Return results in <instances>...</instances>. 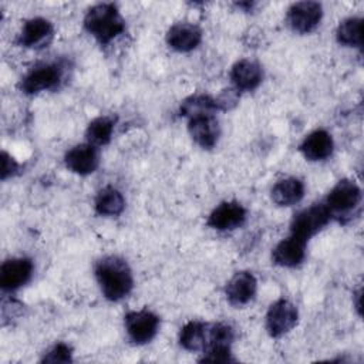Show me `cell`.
<instances>
[{
	"mask_svg": "<svg viewBox=\"0 0 364 364\" xmlns=\"http://www.w3.org/2000/svg\"><path fill=\"white\" fill-rule=\"evenodd\" d=\"M43 363H51V364H58V363H71L73 361V348L67 343H55L53 347H50L46 353L44 357L41 358Z\"/></svg>",
	"mask_w": 364,
	"mask_h": 364,
	"instance_id": "cell-27",
	"label": "cell"
},
{
	"mask_svg": "<svg viewBox=\"0 0 364 364\" xmlns=\"http://www.w3.org/2000/svg\"><path fill=\"white\" fill-rule=\"evenodd\" d=\"M114 127L115 121L108 115H100L94 118L85 129L87 142L94 146H104L109 144L114 134Z\"/></svg>",
	"mask_w": 364,
	"mask_h": 364,
	"instance_id": "cell-23",
	"label": "cell"
},
{
	"mask_svg": "<svg viewBox=\"0 0 364 364\" xmlns=\"http://www.w3.org/2000/svg\"><path fill=\"white\" fill-rule=\"evenodd\" d=\"M124 326L129 341L142 346L156 336L159 330V317L148 309L132 310L125 314Z\"/></svg>",
	"mask_w": 364,
	"mask_h": 364,
	"instance_id": "cell-6",
	"label": "cell"
},
{
	"mask_svg": "<svg viewBox=\"0 0 364 364\" xmlns=\"http://www.w3.org/2000/svg\"><path fill=\"white\" fill-rule=\"evenodd\" d=\"M179 346L186 351H203L208 343V323L192 320L179 331Z\"/></svg>",
	"mask_w": 364,
	"mask_h": 364,
	"instance_id": "cell-21",
	"label": "cell"
},
{
	"mask_svg": "<svg viewBox=\"0 0 364 364\" xmlns=\"http://www.w3.org/2000/svg\"><path fill=\"white\" fill-rule=\"evenodd\" d=\"M246 218L247 210L242 203L237 200H225L209 213L206 223L215 230L228 232L243 226Z\"/></svg>",
	"mask_w": 364,
	"mask_h": 364,
	"instance_id": "cell-9",
	"label": "cell"
},
{
	"mask_svg": "<svg viewBox=\"0 0 364 364\" xmlns=\"http://www.w3.org/2000/svg\"><path fill=\"white\" fill-rule=\"evenodd\" d=\"M94 209L100 216H119L125 209V198L117 188L104 186L95 195Z\"/></svg>",
	"mask_w": 364,
	"mask_h": 364,
	"instance_id": "cell-20",
	"label": "cell"
},
{
	"mask_svg": "<svg viewBox=\"0 0 364 364\" xmlns=\"http://www.w3.org/2000/svg\"><path fill=\"white\" fill-rule=\"evenodd\" d=\"M64 164L68 171L73 173L85 176L91 175L97 171L100 165V154L98 148L91 145L90 142L74 145L64 155Z\"/></svg>",
	"mask_w": 364,
	"mask_h": 364,
	"instance_id": "cell-13",
	"label": "cell"
},
{
	"mask_svg": "<svg viewBox=\"0 0 364 364\" xmlns=\"http://www.w3.org/2000/svg\"><path fill=\"white\" fill-rule=\"evenodd\" d=\"M82 24L101 46H108L125 31V18L114 3H98L88 9Z\"/></svg>",
	"mask_w": 364,
	"mask_h": 364,
	"instance_id": "cell-2",
	"label": "cell"
},
{
	"mask_svg": "<svg viewBox=\"0 0 364 364\" xmlns=\"http://www.w3.org/2000/svg\"><path fill=\"white\" fill-rule=\"evenodd\" d=\"M233 340H235V328L230 324L228 323L208 324L206 347L208 346H232Z\"/></svg>",
	"mask_w": 364,
	"mask_h": 364,
	"instance_id": "cell-25",
	"label": "cell"
},
{
	"mask_svg": "<svg viewBox=\"0 0 364 364\" xmlns=\"http://www.w3.org/2000/svg\"><path fill=\"white\" fill-rule=\"evenodd\" d=\"M65 67L58 63H43L33 67L20 81V90L27 95L57 88L64 78Z\"/></svg>",
	"mask_w": 364,
	"mask_h": 364,
	"instance_id": "cell-4",
	"label": "cell"
},
{
	"mask_svg": "<svg viewBox=\"0 0 364 364\" xmlns=\"http://www.w3.org/2000/svg\"><path fill=\"white\" fill-rule=\"evenodd\" d=\"M34 264L28 257H11L0 267V286L4 291H14L27 284L33 276Z\"/></svg>",
	"mask_w": 364,
	"mask_h": 364,
	"instance_id": "cell-12",
	"label": "cell"
},
{
	"mask_svg": "<svg viewBox=\"0 0 364 364\" xmlns=\"http://www.w3.org/2000/svg\"><path fill=\"white\" fill-rule=\"evenodd\" d=\"M361 26H363L361 17L351 16V17L341 20L336 28L337 43L344 47L361 48V46H363Z\"/></svg>",
	"mask_w": 364,
	"mask_h": 364,
	"instance_id": "cell-22",
	"label": "cell"
},
{
	"mask_svg": "<svg viewBox=\"0 0 364 364\" xmlns=\"http://www.w3.org/2000/svg\"><path fill=\"white\" fill-rule=\"evenodd\" d=\"M257 291V280L253 273L247 270L236 272L225 287V294L232 306L240 307L252 301Z\"/></svg>",
	"mask_w": 364,
	"mask_h": 364,
	"instance_id": "cell-14",
	"label": "cell"
},
{
	"mask_svg": "<svg viewBox=\"0 0 364 364\" xmlns=\"http://www.w3.org/2000/svg\"><path fill=\"white\" fill-rule=\"evenodd\" d=\"M323 18V6L318 1H296L286 13V23L299 34L311 33Z\"/></svg>",
	"mask_w": 364,
	"mask_h": 364,
	"instance_id": "cell-8",
	"label": "cell"
},
{
	"mask_svg": "<svg viewBox=\"0 0 364 364\" xmlns=\"http://www.w3.org/2000/svg\"><path fill=\"white\" fill-rule=\"evenodd\" d=\"M202 43V30L189 21H179L166 31V44L178 53H189Z\"/></svg>",
	"mask_w": 364,
	"mask_h": 364,
	"instance_id": "cell-15",
	"label": "cell"
},
{
	"mask_svg": "<svg viewBox=\"0 0 364 364\" xmlns=\"http://www.w3.org/2000/svg\"><path fill=\"white\" fill-rule=\"evenodd\" d=\"M299 149L306 159L311 162H318L331 156L334 149V141L328 131L318 128L304 136Z\"/></svg>",
	"mask_w": 364,
	"mask_h": 364,
	"instance_id": "cell-16",
	"label": "cell"
},
{
	"mask_svg": "<svg viewBox=\"0 0 364 364\" xmlns=\"http://www.w3.org/2000/svg\"><path fill=\"white\" fill-rule=\"evenodd\" d=\"M304 183L301 179L289 176L277 181L270 191V198L277 206H293L304 198Z\"/></svg>",
	"mask_w": 364,
	"mask_h": 364,
	"instance_id": "cell-19",
	"label": "cell"
},
{
	"mask_svg": "<svg viewBox=\"0 0 364 364\" xmlns=\"http://www.w3.org/2000/svg\"><path fill=\"white\" fill-rule=\"evenodd\" d=\"M331 222V215L324 203H313L299 210L290 222V235L309 242Z\"/></svg>",
	"mask_w": 364,
	"mask_h": 364,
	"instance_id": "cell-5",
	"label": "cell"
},
{
	"mask_svg": "<svg viewBox=\"0 0 364 364\" xmlns=\"http://www.w3.org/2000/svg\"><path fill=\"white\" fill-rule=\"evenodd\" d=\"M218 109L216 100L208 94H195L182 101L179 112L182 117L191 118L200 114H215Z\"/></svg>",
	"mask_w": 364,
	"mask_h": 364,
	"instance_id": "cell-24",
	"label": "cell"
},
{
	"mask_svg": "<svg viewBox=\"0 0 364 364\" xmlns=\"http://www.w3.org/2000/svg\"><path fill=\"white\" fill-rule=\"evenodd\" d=\"M94 274L104 297L109 301L125 299L134 289V276L128 263L118 256H104L94 266Z\"/></svg>",
	"mask_w": 364,
	"mask_h": 364,
	"instance_id": "cell-1",
	"label": "cell"
},
{
	"mask_svg": "<svg viewBox=\"0 0 364 364\" xmlns=\"http://www.w3.org/2000/svg\"><path fill=\"white\" fill-rule=\"evenodd\" d=\"M361 188L354 181L341 179L330 189L323 203L327 206L331 219L341 222L344 218L354 215L361 203Z\"/></svg>",
	"mask_w": 364,
	"mask_h": 364,
	"instance_id": "cell-3",
	"label": "cell"
},
{
	"mask_svg": "<svg viewBox=\"0 0 364 364\" xmlns=\"http://www.w3.org/2000/svg\"><path fill=\"white\" fill-rule=\"evenodd\" d=\"M200 363H232L235 357L232 354V346H208L202 351V357L199 358Z\"/></svg>",
	"mask_w": 364,
	"mask_h": 364,
	"instance_id": "cell-26",
	"label": "cell"
},
{
	"mask_svg": "<svg viewBox=\"0 0 364 364\" xmlns=\"http://www.w3.org/2000/svg\"><path fill=\"white\" fill-rule=\"evenodd\" d=\"M299 321L297 307L287 299L273 301L266 313V331L270 337L279 338L291 331Z\"/></svg>",
	"mask_w": 364,
	"mask_h": 364,
	"instance_id": "cell-7",
	"label": "cell"
},
{
	"mask_svg": "<svg viewBox=\"0 0 364 364\" xmlns=\"http://www.w3.org/2000/svg\"><path fill=\"white\" fill-rule=\"evenodd\" d=\"M239 97H240L239 91L236 88H233V87L223 90L219 95L215 97L218 109L219 111H229V109H232L233 107L237 105Z\"/></svg>",
	"mask_w": 364,
	"mask_h": 364,
	"instance_id": "cell-28",
	"label": "cell"
},
{
	"mask_svg": "<svg viewBox=\"0 0 364 364\" xmlns=\"http://www.w3.org/2000/svg\"><path fill=\"white\" fill-rule=\"evenodd\" d=\"M188 132L203 149H212L220 138V125L215 114H200L188 118Z\"/></svg>",
	"mask_w": 364,
	"mask_h": 364,
	"instance_id": "cell-11",
	"label": "cell"
},
{
	"mask_svg": "<svg viewBox=\"0 0 364 364\" xmlns=\"http://www.w3.org/2000/svg\"><path fill=\"white\" fill-rule=\"evenodd\" d=\"M306 240L290 235L273 247L272 260L280 267H297L306 257Z\"/></svg>",
	"mask_w": 364,
	"mask_h": 364,
	"instance_id": "cell-17",
	"label": "cell"
},
{
	"mask_svg": "<svg viewBox=\"0 0 364 364\" xmlns=\"http://www.w3.org/2000/svg\"><path fill=\"white\" fill-rule=\"evenodd\" d=\"M54 38V26L44 17H33L24 21L17 43L21 47L41 50L47 47Z\"/></svg>",
	"mask_w": 364,
	"mask_h": 364,
	"instance_id": "cell-10",
	"label": "cell"
},
{
	"mask_svg": "<svg viewBox=\"0 0 364 364\" xmlns=\"http://www.w3.org/2000/svg\"><path fill=\"white\" fill-rule=\"evenodd\" d=\"M263 80L262 65L253 60L242 58L236 61L230 68V81L233 88L240 91L256 90Z\"/></svg>",
	"mask_w": 364,
	"mask_h": 364,
	"instance_id": "cell-18",
	"label": "cell"
},
{
	"mask_svg": "<svg viewBox=\"0 0 364 364\" xmlns=\"http://www.w3.org/2000/svg\"><path fill=\"white\" fill-rule=\"evenodd\" d=\"M1 179L6 181L10 176H14L18 172V164L17 161L9 155L6 151H3L1 154Z\"/></svg>",
	"mask_w": 364,
	"mask_h": 364,
	"instance_id": "cell-29",
	"label": "cell"
}]
</instances>
